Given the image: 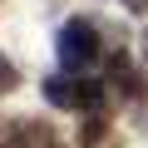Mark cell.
<instances>
[{
    "mask_svg": "<svg viewBox=\"0 0 148 148\" xmlns=\"http://www.w3.org/2000/svg\"><path fill=\"white\" fill-rule=\"evenodd\" d=\"M99 59V30L89 20H69L59 30V64L64 69H89Z\"/></svg>",
    "mask_w": 148,
    "mask_h": 148,
    "instance_id": "1",
    "label": "cell"
},
{
    "mask_svg": "<svg viewBox=\"0 0 148 148\" xmlns=\"http://www.w3.org/2000/svg\"><path fill=\"white\" fill-rule=\"evenodd\" d=\"M45 99L54 109H84V84L69 74H54V79H45Z\"/></svg>",
    "mask_w": 148,
    "mask_h": 148,
    "instance_id": "2",
    "label": "cell"
},
{
    "mask_svg": "<svg viewBox=\"0 0 148 148\" xmlns=\"http://www.w3.org/2000/svg\"><path fill=\"white\" fill-rule=\"evenodd\" d=\"M15 143H20V148H49V128H45L40 119H20V123H15Z\"/></svg>",
    "mask_w": 148,
    "mask_h": 148,
    "instance_id": "3",
    "label": "cell"
},
{
    "mask_svg": "<svg viewBox=\"0 0 148 148\" xmlns=\"http://www.w3.org/2000/svg\"><path fill=\"white\" fill-rule=\"evenodd\" d=\"M15 89H20V74H15V64L5 54H0V94H15Z\"/></svg>",
    "mask_w": 148,
    "mask_h": 148,
    "instance_id": "4",
    "label": "cell"
},
{
    "mask_svg": "<svg viewBox=\"0 0 148 148\" xmlns=\"http://www.w3.org/2000/svg\"><path fill=\"white\" fill-rule=\"evenodd\" d=\"M99 138H104V119H89L84 123V148H94Z\"/></svg>",
    "mask_w": 148,
    "mask_h": 148,
    "instance_id": "5",
    "label": "cell"
},
{
    "mask_svg": "<svg viewBox=\"0 0 148 148\" xmlns=\"http://www.w3.org/2000/svg\"><path fill=\"white\" fill-rule=\"evenodd\" d=\"M123 5H128V10H138V15H143V10H148V0H123Z\"/></svg>",
    "mask_w": 148,
    "mask_h": 148,
    "instance_id": "6",
    "label": "cell"
},
{
    "mask_svg": "<svg viewBox=\"0 0 148 148\" xmlns=\"http://www.w3.org/2000/svg\"><path fill=\"white\" fill-rule=\"evenodd\" d=\"M143 59H148V30H143Z\"/></svg>",
    "mask_w": 148,
    "mask_h": 148,
    "instance_id": "7",
    "label": "cell"
}]
</instances>
